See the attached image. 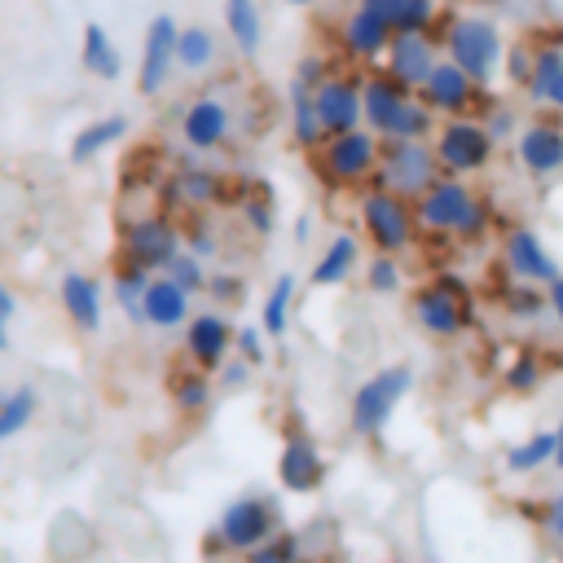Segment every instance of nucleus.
Here are the masks:
<instances>
[{
	"label": "nucleus",
	"instance_id": "obj_1",
	"mask_svg": "<svg viewBox=\"0 0 563 563\" xmlns=\"http://www.w3.org/2000/svg\"><path fill=\"white\" fill-rule=\"evenodd\" d=\"M440 48H444V57L457 62L475 84L493 88V84L501 79L510 40H506V31H501L497 18L466 9V13H449V18L440 22Z\"/></svg>",
	"mask_w": 563,
	"mask_h": 563
},
{
	"label": "nucleus",
	"instance_id": "obj_2",
	"mask_svg": "<svg viewBox=\"0 0 563 563\" xmlns=\"http://www.w3.org/2000/svg\"><path fill=\"white\" fill-rule=\"evenodd\" d=\"M409 317L427 339H462L475 325V290L457 273H435L409 295Z\"/></svg>",
	"mask_w": 563,
	"mask_h": 563
},
{
	"label": "nucleus",
	"instance_id": "obj_3",
	"mask_svg": "<svg viewBox=\"0 0 563 563\" xmlns=\"http://www.w3.org/2000/svg\"><path fill=\"white\" fill-rule=\"evenodd\" d=\"M383 136L369 128H352L339 136H325L321 150H312V167L325 180V189H369L378 172Z\"/></svg>",
	"mask_w": 563,
	"mask_h": 563
},
{
	"label": "nucleus",
	"instance_id": "obj_4",
	"mask_svg": "<svg viewBox=\"0 0 563 563\" xmlns=\"http://www.w3.org/2000/svg\"><path fill=\"white\" fill-rule=\"evenodd\" d=\"M356 220H361V238L374 246V251H387V255H405L413 242H418V211H413V198H400L383 185H369L356 202Z\"/></svg>",
	"mask_w": 563,
	"mask_h": 563
},
{
	"label": "nucleus",
	"instance_id": "obj_5",
	"mask_svg": "<svg viewBox=\"0 0 563 563\" xmlns=\"http://www.w3.org/2000/svg\"><path fill=\"white\" fill-rule=\"evenodd\" d=\"M431 145H435V158H440L444 176H466L471 180V176L493 167L501 141L488 132V123L479 114H457V119H440Z\"/></svg>",
	"mask_w": 563,
	"mask_h": 563
},
{
	"label": "nucleus",
	"instance_id": "obj_6",
	"mask_svg": "<svg viewBox=\"0 0 563 563\" xmlns=\"http://www.w3.org/2000/svg\"><path fill=\"white\" fill-rule=\"evenodd\" d=\"M413 391V369L405 365V361H396V365H383V369H374L369 378H361L356 383V391H352V400H347V427L356 431V435H378L391 418H396V409H400V400Z\"/></svg>",
	"mask_w": 563,
	"mask_h": 563
},
{
	"label": "nucleus",
	"instance_id": "obj_7",
	"mask_svg": "<svg viewBox=\"0 0 563 563\" xmlns=\"http://www.w3.org/2000/svg\"><path fill=\"white\" fill-rule=\"evenodd\" d=\"M440 176L444 172H440V158H435L431 141H383L374 185H383L400 198H422Z\"/></svg>",
	"mask_w": 563,
	"mask_h": 563
},
{
	"label": "nucleus",
	"instance_id": "obj_8",
	"mask_svg": "<svg viewBox=\"0 0 563 563\" xmlns=\"http://www.w3.org/2000/svg\"><path fill=\"white\" fill-rule=\"evenodd\" d=\"M282 532V506L264 493H242L233 497L224 510H220V523H216V541L220 550H233V554H246L255 545H264L268 537Z\"/></svg>",
	"mask_w": 563,
	"mask_h": 563
},
{
	"label": "nucleus",
	"instance_id": "obj_9",
	"mask_svg": "<svg viewBox=\"0 0 563 563\" xmlns=\"http://www.w3.org/2000/svg\"><path fill=\"white\" fill-rule=\"evenodd\" d=\"M185 246V233L176 229V220L167 211H145V216H132L123 224V238H119V251L128 264H141L150 273H163L172 264V255Z\"/></svg>",
	"mask_w": 563,
	"mask_h": 563
},
{
	"label": "nucleus",
	"instance_id": "obj_10",
	"mask_svg": "<svg viewBox=\"0 0 563 563\" xmlns=\"http://www.w3.org/2000/svg\"><path fill=\"white\" fill-rule=\"evenodd\" d=\"M418 97L440 114V119H457V114H484L497 97L484 88V84H475L457 62H449V57H440V66L431 70V79L418 88Z\"/></svg>",
	"mask_w": 563,
	"mask_h": 563
},
{
	"label": "nucleus",
	"instance_id": "obj_11",
	"mask_svg": "<svg viewBox=\"0 0 563 563\" xmlns=\"http://www.w3.org/2000/svg\"><path fill=\"white\" fill-rule=\"evenodd\" d=\"M479 202V194L471 189L466 176H440L422 198H413L418 211V229L435 233V238H457V229L466 224L471 207Z\"/></svg>",
	"mask_w": 563,
	"mask_h": 563
},
{
	"label": "nucleus",
	"instance_id": "obj_12",
	"mask_svg": "<svg viewBox=\"0 0 563 563\" xmlns=\"http://www.w3.org/2000/svg\"><path fill=\"white\" fill-rule=\"evenodd\" d=\"M515 158L532 180L563 176V114H532L515 136Z\"/></svg>",
	"mask_w": 563,
	"mask_h": 563
},
{
	"label": "nucleus",
	"instance_id": "obj_13",
	"mask_svg": "<svg viewBox=\"0 0 563 563\" xmlns=\"http://www.w3.org/2000/svg\"><path fill=\"white\" fill-rule=\"evenodd\" d=\"M176 40H180V22L172 13H154L145 35H141V57H136V92L141 97H158L176 70Z\"/></svg>",
	"mask_w": 563,
	"mask_h": 563
},
{
	"label": "nucleus",
	"instance_id": "obj_14",
	"mask_svg": "<svg viewBox=\"0 0 563 563\" xmlns=\"http://www.w3.org/2000/svg\"><path fill=\"white\" fill-rule=\"evenodd\" d=\"M361 84H365V75H356V70H330V75L317 84L312 101H317V119H321L325 136L365 128V97H361Z\"/></svg>",
	"mask_w": 563,
	"mask_h": 563
},
{
	"label": "nucleus",
	"instance_id": "obj_15",
	"mask_svg": "<svg viewBox=\"0 0 563 563\" xmlns=\"http://www.w3.org/2000/svg\"><path fill=\"white\" fill-rule=\"evenodd\" d=\"M233 343H238V325L216 303L194 312L189 325H185V356H189V365H198L207 374H216L233 356Z\"/></svg>",
	"mask_w": 563,
	"mask_h": 563
},
{
	"label": "nucleus",
	"instance_id": "obj_16",
	"mask_svg": "<svg viewBox=\"0 0 563 563\" xmlns=\"http://www.w3.org/2000/svg\"><path fill=\"white\" fill-rule=\"evenodd\" d=\"M501 268L515 282H537V286H550L563 273L554 251L545 246V238L537 229H528V224H510L501 233Z\"/></svg>",
	"mask_w": 563,
	"mask_h": 563
},
{
	"label": "nucleus",
	"instance_id": "obj_17",
	"mask_svg": "<svg viewBox=\"0 0 563 563\" xmlns=\"http://www.w3.org/2000/svg\"><path fill=\"white\" fill-rule=\"evenodd\" d=\"M440 57H444V48H440V35L435 31H400V35H391L387 57L378 66L418 92L431 79V70L440 66Z\"/></svg>",
	"mask_w": 563,
	"mask_h": 563
},
{
	"label": "nucleus",
	"instance_id": "obj_18",
	"mask_svg": "<svg viewBox=\"0 0 563 563\" xmlns=\"http://www.w3.org/2000/svg\"><path fill=\"white\" fill-rule=\"evenodd\" d=\"M233 136V110L224 97H194L185 110H180V141L194 150V154H211V150H224Z\"/></svg>",
	"mask_w": 563,
	"mask_h": 563
},
{
	"label": "nucleus",
	"instance_id": "obj_19",
	"mask_svg": "<svg viewBox=\"0 0 563 563\" xmlns=\"http://www.w3.org/2000/svg\"><path fill=\"white\" fill-rule=\"evenodd\" d=\"M273 471H277V484H282L286 493L308 497V493H317V488L325 484V453L317 449V440H312L308 431H290V435L282 440V449H277Z\"/></svg>",
	"mask_w": 563,
	"mask_h": 563
},
{
	"label": "nucleus",
	"instance_id": "obj_20",
	"mask_svg": "<svg viewBox=\"0 0 563 563\" xmlns=\"http://www.w3.org/2000/svg\"><path fill=\"white\" fill-rule=\"evenodd\" d=\"M391 35H396V31H391L378 13H369L365 4H352V9L343 13V22H339V53H343L347 62L378 66V62L387 57Z\"/></svg>",
	"mask_w": 563,
	"mask_h": 563
},
{
	"label": "nucleus",
	"instance_id": "obj_21",
	"mask_svg": "<svg viewBox=\"0 0 563 563\" xmlns=\"http://www.w3.org/2000/svg\"><path fill=\"white\" fill-rule=\"evenodd\" d=\"M57 303H62L66 321H70L79 334H97V330H101L106 299H101V282H97L92 273L66 268V273L57 277Z\"/></svg>",
	"mask_w": 563,
	"mask_h": 563
},
{
	"label": "nucleus",
	"instance_id": "obj_22",
	"mask_svg": "<svg viewBox=\"0 0 563 563\" xmlns=\"http://www.w3.org/2000/svg\"><path fill=\"white\" fill-rule=\"evenodd\" d=\"M361 97H365V128H369V132H378V136H387V132H391V123H396V114L413 101V88H409V84H400L396 75H387L383 66H374V70H365Z\"/></svg>",
	"mask_w": 563,
	"mask_h": 563
},
{
	"label": "nucleus",
	"instance_id": "obj_23",
	"mask_svg": "<svg viewBox=\"0 0 563 563\" xmlns=\"http://www.w3.org/2000/svg\"><path fill=\"white\" fill-rule=\"evenodd\" d=\"M189 317H194V295L180 290L167 273H154L150 290H145V325L150 330H185Z\"/></svg>",
	"mask_w": 563,
	"mask_h": 563
},
{
	"label": "nucleus",
	"instance_id": "obj_24",
	"mask_svg": "<svg viewBox=\"0 0 563 563\" xmlns=\"http://www.w3.org/2000/svg\"><path fill=\"white\" fill-rule=\"evenodd\" d=\"M523 92H528L532 106L563 114V40L537 44V66H532V79H528Z\"/></svg>",
	"mask_w": 563,
	"mask_h": 563
},
{
	"label": "nucleus",
	"instance_id": "obj_25",
	"mask_svg": "<svg viewBox=\"0 0 563 563\" xmlns=\"http://www.w3.org/2000/svg\"><path fill=\"white\" fill-rule=\"evenodd\" d=\"M356 268H361V238H356V233H334V238L321 246V255L312 260L308 282L321 286V290H330V286H343Z\"/></svg>",
	"mask_w": 563,
	"mask_h": 563
},
{
	"label": "nucleus",
	"instance_id": "obj_26",
	"mask_svg": "<svg viewBox=\"0 0 563 563\" xmlns=\"http://www.w3.org/2000/svg\"><path fill=\"white\" fill-rule=\"evenodd\" d=\"M79 66L92 79H106V84H114L123 75V53H119L114 35L101 22H84V31H79Z\"/></svg>",
	"mask_w": 563,
	"mask_h": 563
},
{
	"label": "nucleus",
	"instance_id": "obj_27",
	"mask_svg": "<svg viewBox=\"0 0 563 563\" xmlns=\"http://www.w3.org/2000/svg\"><path fill=\"white\" fill-rule=\"evenodd\" d=\"M211 396H216V383L207 369L198 365H185V369H172L167 374V400L180 418H198L211 409Z\"/></svg>",
	"mask_w": 563,
	"mask_h": 563
},
{
	"label": "nucleus",
	"instance_id": "obj_28",
	"mask_svg": "<svg viewBox=\"0 0 563 563\" xmlns=\"http://www.w3.org/2000/svg\"><path fill=\"white\" fill-rule=\"evenodd\" d=\"M128 136V114H101V119H88L75 136H70V163H92L101 158L106 150H114L119 141Z\"/></svg>",
	"mask_w": 563,
	"mask_h": 563
},
{
	"label": "nucleus",
	"instance_id": "obj_29",
	"mask_svg": "<svg viewBox=\"0 0 563 563\" xmlns=\"http://www.w3.org/2000/svg\"><path fill=\"white\" fill-rule=\"evenodd\" d=\"M224 35L242 57H255L264 48V13L260 0H224Z\"/></svg>",
	"mask_w": 563,
	"mask_h": 563
},
{
	"label": "nucleus",
	"instance_id": "obj_30",
	"mask_svg": "<svg viewBox=\"0 0 563 563\" xmlns=\"http://www.w3.org/2000/svg\"><path fill=\"white\" fill-rule=\"evenodd\" d=\"M150 268H141V264H128V260H119V268L110 273V299H114V308L132 321V325H145V290H150Z\"/></svg>",
	"mask_w": 563,
	"mask_h": 563
},
{
	"label": "nucleus",
	"instance_id": "obj_31",
	"mask_svg": "<svg viewBox=\"0 0 563 563\" xmlns=\"http://www.w3.org/2000/svg\"><path fill=\"white\" fill-rule=\"evenodd\" d=\"M554 449H559L554 427H541V431L515 440V444L501 453V466H506V475H537V471L554 466Z\"/></svg>",
	"mask_w": 563,
	"mask_h": 563
},
{
	"label": "nucleus",
	"instance_id": "obj_32",
	"mask_svg": "<svg viewBox=\"0 0 563 563\" xmlns=\"http://www.w3.org/2000/svg\"><path fill=\"white\" fill-rule=\"evenodd\" d=\"M220 62V40L211 26L202 22H185L180 26V40H176V66L189 70V75H202Z\"/></svg>",
	"mask_w": 563,
	"mask_h": 563
},
{
	"label": "nucleus",
	"instance_id": "obj_33",
	"mask_svg": "<svg viewBox=\"0 0 563 563\" xmlns=\"http://www.w3.org/2000/svg\"><path fill=\"white\" fill-rule=\"evenodd\" d=\"M167 185H172V189H167V194H172V202L202 211V207H211V202L220 198L224 176H220V172H211V167H176V176H172Z\"/></svg>",
	"mask_w": 563,
	"mask_h": 563
},
{
	"label": "nucleus",
	"instance_id": "obj_34",
	"mask_svg": "<svg viewBox=\"0 0 563 563\" xmlns=\"http://www.w3.org/2000/svg\"><path fill=\"white\" fill-rule=\"evenodd\" d=\"M286 97H290V141H295V150H303V154L321 150V141H325V128H321V119H317V101H312V88H299V84H290V88H286Z\"/></svg>",
	"mask_w": 563,
	"mask_h": 563
},
{
	"label": "nucleus",
	"instance_id": "obj_35",
	"mask_svg": "<svg viewBox=\"0 0 563 563\" xmlns=\"http://www.w3.org/2000/svg\"><path fill=\"white\" fill-rule=\"evenodd\" d=\"M295 295H299L295 273H277L273 286H268V295H264V303H260V325H264L268 339H286L290 312H295Z\"/></svg>",
	"mask_w": 563,
	"mask_h": 563
},
{
	"label": "nucleus",
	"instance_id": "obj_36",
	"mask_svg": "<svg viewBox=\"0 0 563 563\" xmlns=\"http://www.w3.org/2000/svg\"><path fill=\"white\" fill-rule=\"evenodd\" d=\"M35 413H40V391L31 383L4 391L0 396V444H9L13 435H22L35 422Z\"/></svg>",
	"mask_w": 563,
	"mask_h": 563
},
{
	"label": "nucleus",
	"instance_id": "obj_37",
	"mask_svg": "<svg viewBox=\"0 0 563 563\" xmlns=\"http://www.w3.org/2000/svg\"><path fill=\"white\" fill-rule=\"evenodd\" d=\"M541 383H545V356H541L537 347L510 352V361H506V369H501V387H506L510 396H532Z\"/></svg>",
	"mask_w": 563,
	"mask_h": 563
},
{
	"label": "nucleus",
	"instance_id": "obj_38",
	"mask_svg": "<svg viewBox=\"0 0 563 563\" xmlns=\"http://www.w3.org/2000/svg\"><path fill=\"white\" fill-rule=\"evenodd\" d=\"M365 290H369V295H400V290H405V268H400V255L374 251V255L365 260Z\"/></svg>",
	"mask_w": 563,
	"mask_h": 563
},
{
	"label": "nucleus",
	"instance_id": "obj_39",
	"mask_svg": "<svg viewBox=\"0 0 563 563\" xmlns=\"http://www.w3.org/2000/svg\"><path fill=\"white\" fill-rule=\"evenodd\" d=\"M501 308H506L510 317H519V321H532V317L550 312L545 286H537V282H510V286L501 290Z\"/></svg>",
	"mask_w": 563,
	"mask_h": 563
},
{
	"label": "nucleus",
	"instance_id": "obj_40",
	"mask_svg": "<svg viewBox=\"0 0 563 563\" xmlns=\"http://www.w3.org/2000/svg\"><path fill=\"white\" fill-rule=\"evenodd\" d=\"M242 220H246V229H251V233H260V238H268V233L277 229L273 194H268V185H264V180H260V189H246V194H242Z\"/></svg>",
	"mask_w": 563,
	"mask_h": 563
},
{
	"label": "nucleus",
	"instance_id": "obj_41",
	"mask_svg": "<svg viewBox=\"0 0 563 563\" xmlns=\"http://www.w3.org/2000/svg\"><path fill=\"white\" fill-rule=\"evenodd\" d=\"M163 273H167L180 290H189V295H202V290H207V277H211V273H207V260H198V255L185 251V246L172 255V264H167Z\"/></svg>",
	"mask_w": 563,
	"mask_h": 563
},
{
	"label": "nucleus",
	"instance_id": "obj_42",
	"mask_svg": "<svg viewBox=\"0 0 563 563\" xmlns=\"http://www.w3.org/2000/svg\"><path fill=\"white\" fill-rule=\"evenodd\" d=\"M391 31H440V0H400Z\"/></svg>",
	"mask_w": 563,
	"mask_h": 563
},
{
	"label": "nucleus",
	"instance_id": "obj_43",
	"mask_svg": "<svg viewBox=\"0 0 563 563\" xmlns=\"http://www.w3.org/2000/svg\"><path fill=\"white\" fill-rule=\"evenodd\" d=\"M532 66H537V44H528V40H510V48H506V66H501V79H506L510 88H528Z\"/></svg>",
	"mask_w": 563,
	"mask_h": 563
},
{
	"label": "nucleus",
	"instance_id": "obj_44",
	"mask_svg": "<svg viewBox=\"0 0 563 563\" xmlns=\"http://www.w3.org/2000/svg\"><path fill=\"white\" fill-rule=\"evenodd\" d=\"M246 563H303L299 537H295V532H277V537H268L264 545L246 550Z\"/></svg>",
	"mask_w": 563,
	"mask_h": 563
},
{
	"label": "nucleus",
	"instance_id": "obj_45",
	"mask_svg": "<svg viewBox=\"0 0 563 563\" xmlns=\"http://www.w3.org/2000/svg\"><path fill=\"white\" fill-rule=\"evenodd\" d=\"M207 295L216 308H233L246 299V277L242 273H211L207 277Z\"/></svg>",
	"mask_w": 563,
	"mask_h": 563
},
{
	"label": "nucleus",
	"instance_id": "obj_46",
	"mask_svg": "<svg viewBox=\"0 0 563 563\" xmlns=\"http://www.w3.org/2000/svg\"><path fill=\"white\" fill-rule=\"evenodd\" d=\"M264 343H268L264 325H260V321H255V325L246 321V325H238V343H233V352H238L242 361H251V365L260 369V365L268 361V347H264Z\"/></svg>",
	"mask_w": 563,
	"mask_h": 563
},
{
	"label": "nucleus",
	"instance_id": "obj_47",
	"mask_svg": "<svg viewBox=\"0 0 563 563\" xmlns=\"http://www.w3.org/2000/svg\"><path fill=\"white\" fill-rule=\"evenodd\" d=\"M185 251H194L198 260H216V255H220V238H216V229H211L202 216L185 229Z\"/></svg>",
	"mask_w": 563,
	"mask_h": 563
},
{
	"label": "nucleus",
	"instance_id": "obj_48",
	"mask_svg": "<svg viewBox=\"0 0 563 563\" xmlns=\"http://www.w3.org/2000/svg\"><path fill=\"white\" fill-rule=\"evenodd\" d=\"M330 75V62L321 57V53H303L299 62H295V70H290V84H299V88H312L317 92V84Z\"/></svg>",
	"mask_w": 563,
	"mask_h": 563
},
{
	"label": "nucleus",
	"instance_id": "obj_49",
	"mask_svg": "<svg viewBox=\"0 0 563 563\" xmlns=\"http://www.w3.org/2000/svg\"><path fill=\"white\" fill-rule=\"evenodd\" d=\"M479 119L488 123V132H493L497 141H510V136H519V128H523V123H519V114H515L510 106H501V101H493Z\"/></svg>",
	"mask_w": 563,
	"mask_h": 563
},
{
	"label": "nucleus",
	"instance_id": "obj_50",
	"mask_svg": "<svg viewBox=\"0 0 563 563\" xmlns=\"http://www.w3.org/2000/svg\"><path fill=\"white\" fill-rule=\"evenodd\" d=\"M541 528H545V537L563 550V488L541 501Z\"/></svg>",
	"mask_w": 563,
	"mask_h": 563
},
{
	"label": "nucleus",
	"instance_id": "obj_51",
	"mask_svg": "<svg viewBox=\"0 0 563 563\" xmlns=\"http://www.w3.org/2000/svg\"><path fill=\"white\" fill-rule=\"evenodd\" d=\"M251 369H255V365H251V361H242V356L233 352V356H229V361L216 369V378H220V387L238 391V387H246V383H251Z\"/></svg>",
	"mask_w": 563,
	"mask_h": 563
},
{
	"label": "nucleus",
	"instance_id": "obj_52",
	"mask_svg": "<svg viewBox=\"0 0 563 563\" xmlns=\"http://www.w3.org/2000/svg\"><path fill=\"white\" fill-rule=\"evenodd\" d=\"M13 317H18V299H13V290L0 282V352L9 347V325H13Z\"/></svg>",
	"mask_w": 563,
	"mask_h": 563
},
{
	"label": "nucleus",
	"instance_id": "obj_53",
	"mask_svg": "<svg viewBox=\"0 0 563 563\" xmlns=\"http://www.w3.org/2000/svg\"><path fill=\"white\" fill-rule=\"evenodd\" d=\"M545 303H550V317L563 325V273H559L550 286H545Z\"/></svg>",
	"mask_w": 563,
	"mask_h": 563
},
{
	"label": "nucleus",
	"instance_id": "obj_54",
	"mask_svg": "<svg viewBox=\"0 0 563 563\" xmlns=\"http://www.w3.org/2000/svg\"><path fill=\"white\" fill-rule=\"evenodd\" d=\"M356 4H365L369 13H378L387 26H391V22H396V13H400V0H356Z\"/></svg>",
	"mask_w": 563,
	"mask_h": 563
},
{
	"label": "nucleus",
	"instance_id": "obj_55",
	"mask_svg": "<svg viewBox=\"0 0 563 563\" xmlns=\"http://www.w3.org/2000/svg\"><path fill=\"white\" fill-rule=\"evenodd\" d=\"M308 233H312V216L299 211V216H295V242H308Z\"/></svg>",
	"mask_w": 563,
	"mask_h": 563
},
{
	"label": "nucleus",
	"instance_id": "obj_56",
	"mask_svg": "<svg viewBox=\"0 0 563 563\" xmlns=\"http://www.w3.org/2000/svg\"><path fill=\"white\" fill-rule=\"evenodd\" d=\"M554 435H559V449H554V471H563V418L554 422Z\"/></svg>",
	"mask_w": 563,
	"mask_h": 563
},
{
	"label": "nucleus",
	"instance_id": "obj_57",
	"mask_svg": "<svg viewBox=\"0 0 563 563\" xmlns=\"http://www.w3.org/2000/svg\"><path fill=\"white\" fill-rule=\"evenodd\" d=\"M282 4H290V9H317V0H282Z\"/></svg>",
	"mask_w": 563,
	"mask_h": 563
}]
</instances>
